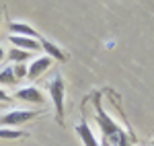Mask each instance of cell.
Segmentation results:
<instances>
[{
	"instance_id": "cell-1",
	"label": "cell",
	"mask_w": 154,
	"mask_h": 146,
	"mask_svg": "<svg viewBox=\"0 0 154 146\" xmlns=\"http://www.w3.org/2000/svg\"><path fill=\"white\" fill-rule=\"evenodd\" d=\"M48 91L51 95V101H54V107H56V120L60 123L64 122V78L56 74L48 85Z\"/></svg>"
},
{
	"instance_id": "cell-2",
	"label": "cell",
	"mask_w": 154,
	"mask_h": 146,
	"mask_svg": "<svg viewBox=\"0 0 154 146\" xmlns=\"http://www.w3.org/2000/svg\"><path fill=\"white\" fill-rule=\"evenodd\" d=\"M39 115V111H33V109H11L6 113L0 115V123L2 126H11V128H17L21 123H27L29 120H33Z\"/></svg>"
},
{
	"instance_id": "cell-3",
	"label": "cell",
	"mask_w": 154,
	"mask_h": 146,
	"mask_svg": "<svg viewBox=\"0 0 154 146\" xmlns=\"http://www.w3.org/2000/svg\"><path fill=\"white\" fill-rule=\"evenodd\" d=\"M51 58L49 56H41V58H37V60L31 62V66H29V70H27V76L31 78V80H37L41 74L48 70L49 66H51Z\"/></svg>"
},
{
	"instance_id": "cell-4",
	"label": "cell",
	"mask_w": 154,
	"mask_h": 146,
	"mask_svg": "<svg viewBox=\"0 0 154 146\" xmlns=\"http://www.w3.org/2000/svg\"><path fill=\"white\" fill-rule=\"evenodd\" d=\"M14 95H17V99L27 101V103H35V105H41L43 103V95H41V91L37 86H21Z\"/></svg>"
},
{
	"instance_id": "cell-5",
	"label": "cell",
	"mask_w": 154,
	"mask_h": 146,
	"mask_svg": "<svg viewBox=\"0 0 154 146\" xmlns=\"http://www.w3.org/2000/svg\"><path fill=\"white\" fill-rule=\"evenodd\" d=\"M11 43L19 49H25V51H39L41 49V43L39 39H33V37H19V35H11Z\"/></svg>"
},
{
	"instance_id": "cell-6",
	"label": "cell",
	"mask_w": 154,
	"mask_h": 146,
	"mask_svg": "<svg viewBox=\"0 0 154 146\" xmlns=\"http://www.w3.org/2000/svg\"><path fill=\"white\" fill-rule=\"evenodd\" d=\"M39 43H41V49H45L48 54L45 56H49L51 60H60V62H66V54L62 51V48L60 45H56L54 41H49V39H39Z\"/></svg>"
},
{
	"instance_id": "cell-7",
	"label": "cell",
	"mask_w": 154,
	"mask_h": 146,
	"mask_svg": "<svg viewBox=\"0 0 154 146\" xmlns=\"http://www.w3.org/2000/svg\"><path fill=\"white\" fill-rule=\"evenodd\" d=\"M8 29H11L12 35H19V37H33V39H37V31L31 27V25H27V23L12 21V23L8 25Z\"/></svg>"
},
{
	"instance_id": "cell-8",
	"label": "cell",
	"mask_w": 154,
	"mask_h": 146,
	"mask_svg": "<svg viewBox=\"0 0 154 146\" xmlns=\"http://www.w3.org/2000/svg\"><path fill=\"white\" fill-rule=\"evenodd\" d=\"M76 134L80 136V140H82L84 146H101L99 142H97V138H95V134H93V130L88 128V123L80 122L78 126H76Z\"/></svg>"
},
{
	"instance_id": "cell-9",
	"label": "cell",
	"mask_w": 154,
	"mask_h": 146,
	"mask_svg": "<svg viewBox=\"0 0 154 146\" xmlns=\"http://www.w3.org/2000/svg\"><path fill=\"white\" fill-rule=\"evenodd\" d=\"M31 58V51H25V49H19V48H12L8 51V60L11 62H17V64H23Z\"/></svg>"
},
{
	"instance_id": "cell-10",
	"label": "cell",
	"mask_w": 154,
	"mask_h": 146,
	"mask_svg": "<svg viewBox=\"0 0 154 146\" xmlns=\"http://www.w3.org/2000/svg\"><path fill=\"white\" fill-rule=\"evenodd\" d=\"M23 132L21 130H14V128H0V138L4 140H17V138H23Z\"/></svg>"
},
{
	"instance_id": "cell-11",
	"label": "cell",
	"mask_w": 154,
	"mask_h": 146,
	"mask_svg": "<svg viewBox=\"0 0 154 146\" xmlns=\"http://www.w3.org/2000/svg\"><path fill=\"white\" fill-rule=\"evenodd\" d=\"M17 82V78H14V72H12V68H4L2 72H0V85H14Z\"/></svg>"
},
{
	"instance_id": "cell-12",
	"label": "cell",
	"mask_w": 154,
	"mask_h": 146,
	"mask_svg": "<svg viewBox=\"0 0 154 146\" xmlns=\"http://www.w3.org/2000/svg\"><path fill=\"white\" fill-rule=\"evenodd\" d=\"M12 72H14V78L19 80V78H23L25 74H27V68H25V64H19V66L12 68Z\"/></svg>"
},
{
	"instance_id": "cell-13",
	"label": "cell",
	"mask_w": 154,
	"mask_h": 146,
	"mask_svg": "<svg viewBox=\"0 0 154 146\" xmlns=\"http://www.w3.org/2000/svg\"><path fill=\"white\" fill-rule=\"evenodd\" d=\"M6 101H11V95H6V93L0 89V103H6Z\"/></svg>"
},
{
	"instance_id": "cell-14",
	"label": "cell",
	"mask_w": 154,
	"mask_h": 146,
	"mask_svg": "<svg viewBox=\"0 0 154 146\" xmlns=\"http://www.w3.org/2000/svg\"><path fill=\"white\" fill-rule=\"evenodd\" d=\"M2 58H4V49L0 48V62H2Z\"/></svg>"
},
{
	"instance_id": "cell-15",
	"label": "cell",
	"mask_w": 154,
	"mask_h": 146,
	"mask_svg": "<svg viewBox=\"0 0 154 146\" xmlns=\"http://www.w3.org/2000/svg\"><path fill=\"white\" fill-rule=\"evenodd\" d=\"M152 146H154V140H152Z\"/></svg>"
},
{
	"instance_id": "cell-16",
	"label": "cell",
	"mask_w": 154,
	"mask_h": 146,
	"mask_svg": "<svg viewBox=\"0 0 154 146\" xmlns=\"http://www.w3.org/2000/svg\"><path fill=\"white\" fill-rule=\"evenodd\" d=\"M0 19H2V14H0Z\"/></svg>"
}]
</instances>
